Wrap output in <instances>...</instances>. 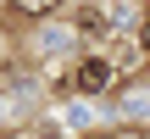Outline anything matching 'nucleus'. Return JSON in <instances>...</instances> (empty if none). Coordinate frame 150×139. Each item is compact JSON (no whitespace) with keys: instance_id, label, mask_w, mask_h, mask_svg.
I'll use <instances>...</instances> for the list:
<instances>
[{"instance_id":"20e7f679","label":"nucleus","mask_w":150,"mask_h":139,"mask_svg":"<svg viewBox=\"0 0 150 139\" xmlns=\"http://www.w3.org/2000/svg\"><path fill=\"white\" fill-rule=\"evenodd\" d=\"M139 45H145V56H150V17H145V28H139Z\"/></svg>"},{"instance_id":"7ed1b4c3","label":"nucleus","mask_w":150,"mask_h":139,"mask_svg":"<svg viewBox=\"0 0 150 139\" xmlns=\"http://www.w3.org/2000/svg\"><path fill=\"white\" fill-rule=\"evenodd\" d=\"M78 28H83V33H100V28H106V11H95V6L78 11Z\"/></svg>"},{"instance_id":"39448f33","label":"nucleus","mask_w":150,"mask_h":139,"mask_svg":"<svg viewBox=\"0 0 150 139\" xmlns=\"http://www.w3.org/2000/svg\"><path fill=\"white\" fill-rule=\"evenodd\" d=\"M117 139H139V134H117Z\"/></svg>"},{"instance_id":"f03ea898","label":"nucleus","mask_w":150,"mask_h":139,"mask_svg":"<svg viewBox=\"0 0 150 139\" xmlns=\"http://www.w3.org/2000/svg\"><path fill=\"white\" fill-rule=\"evenodd\" d=\"M56 6H67V0H11V11H17V17H50Z\"/></svg>"},{"instance_id":"f257e3e1","label":"nucleus","mask_w":150,"mask_h":139,"mask_svg":"<svg viewBox=\"0 0 150 139\" xmlns=\"http://www.w3.org/2000/svg\"><path fill=\"white\" fill-rule=\"evenodd\" d=\"M106 84H111V61H106V56H83V61H78V89H83V95H100Z\"/></svg>"}]
</instances>
